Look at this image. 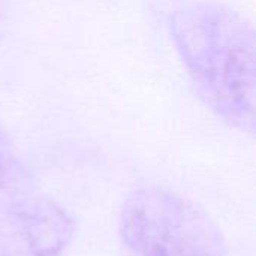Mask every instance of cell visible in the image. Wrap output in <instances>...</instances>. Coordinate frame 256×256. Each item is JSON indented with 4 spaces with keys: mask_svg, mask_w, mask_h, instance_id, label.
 <instances>
[{
    "mask_svg": "<svg viewBox=\"0 0 256 256\" xmlns=\"http://www.w3.org/2000/svg\"><path fill=\"white\" fill-rule=\"evenodd\" d=\"M168 30L198 98L231 128L255 135V28L237 10L190 2L170 14Z\"/></svg>",
    "mask_w": 256,
    "mask_h": 256,
    "instance_id": "obj_1",
    "label": "cell"
},
{
    "mask_svg": "<svg viewBox=\"0 0 256 256\" xmlns=\"http://www.w3.org/2000/svg\"><path fill=\"white\" fill-rule=\"evenodd\" d=\"M118 234L126 256H230L213 219L190 200L160 186L128 195Z\"/></svg>",
    "mask_w": 256,
    "mask_h": 256,
    "instance_id": "obj_2",
    "label": "cell"
},
{
    "mask_svg": "<svg viewBox=\"0 0 256 256\" xmlns=\"http://www.w3.org/2000/svg\"><path fill=\"white\" fill-rule=\"evenodd\" d=\"M75 228L64 207L38 194L0 230V256H63Z\"/></svg>",
    "mask_w": 256,
    "mask_h": 256,
    "instance_id": "obj_3",
    "label": "cell"
},
{
    "mask_svg": "<svg viewBox=\"0 0 256 256\" xmlns=\"http://www.w3.org/2000/svg\"><path fill=\"white\" fill-rule=\"evenodd\" d=\"M38 194L32 171L0 129V230Z\"/></svg>",
    "mask_w": 256,
    "mask_h": 256,
    "instance_id": "obj_4",
    "label": "cell"
}]
</instances>
